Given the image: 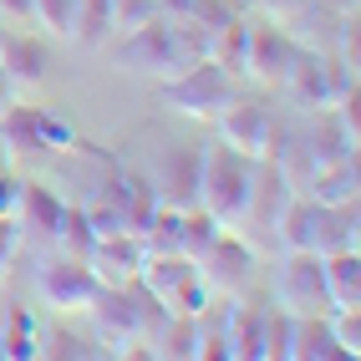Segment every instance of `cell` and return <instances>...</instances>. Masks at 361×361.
I'll use <instances>...</instances> for the list:
<instances>
[{
    "instance_id": "obj_14",
    "label": "cell",
    "mask_w": 361,
    "mask_h": 361,
    "mask_svg": "<svg viewBox=\"0 0 361 361\" xmlns=\"http://www.w3.org/2000/svg\"><path fill=\"white\" fill-rule=\"evenodd\" d=\"M61 209H66V199L61 194H51L46 183H20V194H16V224L20 229H31V234H46L51 239L56 234V224H61Z\"/></svg>"
},
{
    "instance_id": "obj_8",
    "label": "cell",
    "mask_w": 361,
    "mask_h": 361,
    "mask_svg": "<svg viewBox=\"0 0 361 361\" xmlns=\"http://www.w3.org/2000/svg\"><path fill=\"white\" fill-rule=\"evenodd\" d=\"M41 300L51 305V310H61V316H82V310L92 305V295L102 290L97 285V275H92V264L87 259H77V255H61V259H51L41 270Z\"/></svg>"
},
{
    "instance_id": "obj_29",
    "label": "cell",
    "mask_w": 361,
    "mask_h": 361,
    "mask_svg": "<svg viewBox=\"0 0 361 361\" xmlns=\"http://www.w3.org/2000/svg\"><path fill=\"white\" fill-rule=\"evenodd\" d=\"M0 361H6V346H0Z\"/></svg>"
},
{
    "instance_id": "obj_16",
    "label": "cell",
    "mask_w": 361,
    "mask_h": 361,
    "mask_svg": "<svg viewBox=\"0 0 361 361\" xmlns=\"http://www.w3.org/2000/svg\"><path fill=\"white\" fill-rule=\"evenodd\" d=\"M290 356L295 361H346L326 316H290Z\"/></svg>"
},
{
    "instance_id": "obj_21",
    "label": "cell",
    "mask_w": 361,
    "mask_h": 361,
    "mask_svg": "<svg viewBox=\"0 0 361 361\" xmlns=\"http://www.w3.org/2000/svg\"><path fill=\"white\" fill-rule=\"evenodd\" d=\"M36 26L56 31V36H71V26H77V0H36Z\"/></svg>"
},
{
    "instance_id": "obj_5",
    "label": "cell",
    "mask_w": 361,
    "mask_h": 361,
    "mask_svg": "<svg viewBox=\"0 0 361 361\" xmlns=\"http://www.w3.org/2000/svg\"><path fill=\"white\" fill-rule=\"evenodd\" d=\"M194 264H199V275H204V285H209V295H229V300H234V295L255 280L259 255L250 250V239L239 234V229H219V234H214V245H209Z\"/></svg>"
},
{
    "instance_id": "obj_2",
    "label": "cell",
    "mask_w": 361,
    "mask_h": 361,
    "mask_svg": "<svg viewBox=\"0 0 361 361\" xmlns=\"http://www.w3.org/2000/svg\"><path fill=\"white\" fill-rule=\"evenodd\" d=\"M137 285L168 310V316H199L209 305V285H204L199 264L188 255H148Z\"/></svg>"
},
{
    "instance_id": "obj_15",
    "label": "cell",
    "mask_w": 361,
    "mask_h": 361,
    "mask_svg": "<svg viewBox=\"0 0 361 361\" xmlns=\"http://www.w3.org/2000/svg\"><path fill=\"white\" fill-rule=\"evenodd\" d=\"M321 275H326L331 310H361V255L356 250L321 255Z\"/></svg>"
},
{
    "instance_id": "obj_24",
    "label": "cell",
    "mask_w": 361,
    "mask_h": 361,
    "mask_svg": "<svg viewBox=\"0 0 361 361\" xmlns=\"http://www.w3.org/2000/svg\"><path fill=\"white\" fill-rule=\"evenodd\" d=\"M255 6L270 16V20H280V26H285V20H295V16L310 11V0H255Z\"/></svg>"
},
{
    "instance_id": "obj_25",
    "label": "cell",
    "mask_w": 361,
    "mask_h": 361,
    "mask_svg": "<svg viewBox=\"0 0 361 361\" xmlns=\"http://www.w3.org/2000/svg\"><path fill=\"white\" fill-rule=\"evenodd\" d=\"M16 194H20V178H11L6 153H0V214H11V209H16Z\"/></svg>"
},
{
    "instance_id": "obj_10",
    "label": "cell",
    "mask_w": 361,
    "mask_h": 361,
    "mask_svg": "<svg viewBox=\"0 0 361 361\" xmlns=\"http://www.w3.org/2000/svg\"><path fill=\"white\" fill-rule=\"evenodd\" d=\"M87 264L97 275V285H133L142 275V264H148V250H142L137 234H107L92 245Z\"/></svg>"
},
{
    "instance_id": "obj_28",
    "label": "cell",
    "mask_w": 361,
    "mask_h": 361,
    "mask_svg": "<svg viewBox=\"0 0 361 361\" xmlns=\"http://www.w3.org/2000/svg\"><path fill=\"white\" fill-rule=\"evenodd\" d=\"M321 6H331L336 16H351V11H356V0H321Z\"/></svg>"
},
{
    "instance_id": "obj_19",
    "label": "cell",
    "mask_w": 361,
    "mask_h": 361,
    "mask_svg": "<svg viewBox=\"0 0 361 361\" xmlns=\"http://www.w3.org/2000/svg\"><path fill=\"white\" fill-rule=\"evenodd\" d=\"M56 245H61V255H77V259H87L92 255V245H97V239H92V229H87V214H82V204H66L61 209V224H56Z\"/></svg>"
},
{
    "instance_id": "obj_9",
    "label": "cell",
    "mask_w": 361,
    "mask_h": 361,
    "mask_svg": "<svg viewBox=\"0 0 361 361\" xmlns=\"http://www.w3.org/2000/svg\"><path fill=\"white\" fill-rule=\"evenodd\" d=\"M295 56V36L280 26V20H264V26H250V46H245V77L280 87L285 71H290Z\"/></svg>"
},
{
    "instance_id": "obj_27",
    "label": "cell",
    "mask_w": 361,
    "mask_h": 361,
    "mask_svg": "<svg viewBox=\"0 0 361 361\" xmlns=\"http://www.w3.org/2000/svg\"><path fill=\"white\" fill-rule=\"evenodd\" d=\"M16 97H20V92L11 87V77H6V71H0V112H6V107H11Z\"/></svg>"
},
{
    "instance_id": "obj_23",
    "label": "cell",
    "mask_w": 361,
    "mask_h": 361,
    "mask_svg": "<svg viewBox=\"0 0 361 361\" xmlns=\"http://www.w3.org/2000/svg\"><path fill=\"white\" fill-rule=\"evenodd\" d=\"M20 229L16 224V214H0V270H11V259H16V250H20Z\"/></svg>"
},
{
    "instance_id": "obj_13",
    "label": "cell",
    "mask_w": 361,
    "mask_h": 361,
    "mask_svg": "<svg viewBox=\"0 0 361 361\" xmlns=\"http://www.w3.org/2000/svg\"><path fill=\"white\" fill-rule=\"evenodd\" d=\"M305 199H316L326 209L336 204H356V158H341V163H316L300 183Z\"/></svg>"
},
{
    "instance_id": "obj_4",
    "label": "cell",
    "mask_w": 361,
    "mask_h": 361,
    "mask_svg": "<svg viewBox=\"0 0 361 361\" xmlns=\"http://www.w3.org/2000/svg\"><path fill=\"white\" fill-rule=\"evenodd\" d=\"M275 305L290 310V316H331V295H326L316 250H285V264L275 275Z\"/></svg>"
},
{
    "instance_id": "obj_22",
    "label": "cell",
    "mask_w": 361,
    "mask_h": 361,
    "mask_svg": "<svg viewBox=\"0 0 361 361\" xmlns=\"http://www.w3.org/2000/svg\"><path fill=\"white\" fill-rule=\"evenodd\" d=\"M158 16V0H112V31H137Z\"/></svg>"
},
{
    "instance_id": "obj_7",
    "label": "cell",
    "mask_w": 361,
    "mask_h": 361,
    "mask_svg": "<svg viewBox=\"0 0 361 361\" xmlns=\"http://www.w3.org/2000/svg\"><path fill=\"white\" fill-rule=\"evenodd\" d=\"M214 123H219V142L239 148L245 158H275V148H280V128H275L270 107H259V102H229Z\"/></svg>"
},
{
    "instance_id": "obj_26",
    "label": "cell",
    "mask_w": 361,
    "mask_h": 361,
    "mask_svg": "<svg viewBox=\"0 0 361 361\" xmlns=\"http://www.w3.org/2000/svg\"><path fill=\"white\" fill-rule=\"evenodd\" d=\"M0 16H6V20H26V26H31V20H36V0H0Z\"/></svg>"
},
{
    "instance_id": "obj_6",
    "label": "cell",
    "mask_w": 361,
    "mask_h": 361,
    "mask_svg": "<svg viewBox=\"0 0 361 361\" xmlns=\"http://www.w3.org/2000/svg\"><path fill=\"white\" fill-rule=\"evenodd\" d=\"M300 107H331V102H341L346 92V77H341V61H326L316 51H300L295 46V56H290V71H285V82H280Z\"/></svg>"
},
{
    "instance_id": "obj_12",
    "label": "cell",
    "mask_w": 361,
    "mask_h": 361,
    "mask_svg": "<svg viewBox=\"0 0 361 361\" xmlns=\"http://www.w3.org/2000/svg\"><path fill=\"white\" fill-rule=\"evenodd\" d=\"M158 199L173 204V209H194L199 204V153L188 148H173L163 158V173H158Z\"/></svg>"
},
{
    "instance_id": "obj_18",
    "label": "cell",
    "mask_w": 361,
    "mask_h": 361,
    "mask_svg": "<svg viewBox=\"0 0 361 361\" xmlns=\"http://www.w3.org/2000/svg\"><path fill=\"white\" fill-rule=\"evenodd\" d=\"M0 346H6V361H31V356H41V351H36V321L26 316V305H16L11 316H6V326H0Z\"/></svg>"
},
{
    "instance_id": "obj_20",
    "label": "cell",
    "mask_w": 361,
    "mask_h": 361,
    "mask_svg": "<svg viewBox=\"0 0 361 361\" xmlns=\"http://www.w3.org/2000/svg\"><path fill=\"white\" fill-rule=\"evenodd\" d=\"M331 336H336V346H341L346 361L361 356V310H331Z\"/></svg>"
},
{
    "instance_id": "obj_1",
    "label": "cell",
    "mask_w": 361,
    "mask_h": 361,
    "mask_svg": "<svg viewBox=\"0 0 361 361\" xmlns=\"http://www.w3.org/2000/svg\"><path fill=\"white\" fill-rule=\"evenodd\" d=\"M250 188H255V158H245L229 142H214L199 153V209L209 219L239 229L250 209Z\"/></svg>"
},
{
    "instance_id": "obj_11",
    "label": "cell",
    "mask_w": 361,
    "mask_h": 361,
    "mask_svg": "<svg viewBox=\"0 0 361 361\" xmlns=\"http://www.w3.org/2000/svg\"><path fill=\"white\" fill-rule=\"evenodd\" d=\"M0 71L11 77L16 92H31L46 82V51L26 31H0Z\"/></svg>"
},
{
    "instance_id": "obj_17",
    "label": "cell",
    "mask_w": 361,
    "mask_h": 361,
    "mask_svg": "<svg viewBox=\"0 0 361 361\" xmlns=\"http://www.w3.org/2000/svg\"><path fill=\"white\" fill-rule=\"evenodd\" d=\"M112 36V0H77V26L71 41H82L87 51H102Z\"/></svg>"
},
{
    "instance_id": "obj_3",
    "label": "cell",
    "mask_w": 361,
    "mask_h": 361,
    "mask_svg": "<svg viewBox=\"0 0 361 361\" xmlns=\"http://www.w3.org/2000/svg\"><path fill=\"white\" fill-rule=\"evenodd\" d=\"M163 102L173 112H183V117H204V123H214V117L234 102V87H229V77L214 61L199 56L194 66H183L178 77L163 82Z\"/></svg>"
}]
</instances>
